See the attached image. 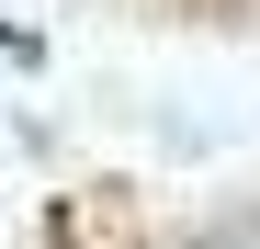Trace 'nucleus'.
Listing matches in <instances>:
<instances>
[{
  "label": "nucleus",
  "mask_w": 260,
  "mask_h": 249,
  "mask_svg": "<svg viewBox=\"0 0 260 249\" xmlns=\"http://www.w3.org/2000/svg\"><path fill=\"white\" fill-rule=\"evenodd\" d=\"M192 12H204V23H249V0H192Z\"/></svg>",
  "instance_id": "f03ea898"
},
{
  "label": "nucleus",
  "mask_w": 260,
  "mask_h": 249,
  "mask_svg": "<svg viewBox=\"0 0 260 249\" xmlns=\"http://www.w3.org/2000/svg\"><path fill=\"white\" fill-rule=\"evenodd\" d=\"M46 249H136V215H124V193H57V215H46Z\"/></svg>",
  "instance_id": "f257e3e1"
}]
</instances>
